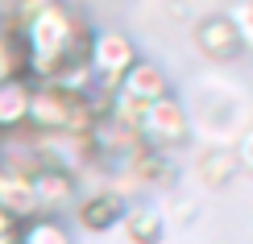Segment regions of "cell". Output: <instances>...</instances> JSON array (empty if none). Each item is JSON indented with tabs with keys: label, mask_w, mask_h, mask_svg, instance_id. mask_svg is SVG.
Here are the masks:
<instances>
[{
	"label": "cell",
	"mask_w": 253,
	"mask_h": 244,
	"mask_svg": "<svg viewBox=\"0 0 253 244\" xmlns=\"http://www.w3.org/2000/svg\"><path fill=\"white\" fill-rule=\"evenodd\" d=\"M13 29L25 54V79L50 83L67 62L87 58V29L62 0H17Z\"/></svg>",
	"instance_id": "1"
},
{
	"label": "cell",
	"mask_w": 253,
	"mask_h": 244,
	"mask_svg": "<svg viewBox=\"0 0 253 244\" xmlns=\"http://www.w3.org/2000/svg\"><path fill=\"white\" fill-rule=\"evenodd\" d=\"M96 116L79 91H67L58 83H34V100H29V129L42 137H87Z\"/></svg>",
	"instance_id": "2"
},
{
	"label": "cell",
	"mask_w": 253,
	"mask_h": 244,
	"mask_svg": "<svg viewBox=\"0 0 253 244\" xmlns=\"http://www.w3.org/2000/svg\"><path fill=\"white\" fill-rule=\"evenodd\" d=\"M133 137L145 145V149L162 153V149H174V145L187 141V108L178 104V95H162V100L145 104L133 120Z\"/></svg>",
	"instance_id": "3"
},
{
	"label": "cell",
	"mask_w": 253,
	"mask_h": 244,
	"mask_svg": "<svg viewBox=\"0 0 253 244\" xmlns=\"http://www.w3.org/2000/svg\"><path fill=\"white\" fill-rule=\"evenodd\" d=\"M141 58L133 46L129 34H121V29H100V34L87 37V70H91V83H100V87H117L125 79V70L133 67V62Z\"/></svg>",
	"instance_id": "4"
},
{
	"label": "cell",
	"mask_w": 253,
	"mask_h": 244,
	"mask_svg": "<svg viewBox=\"0 0 253 244\" xmlns=\"http://www.w3.org/2000/svg\"><path fill=\"white\" fill-rule=\"evenodd\" d=\"M29 186H34V199H38V211L42 215H58V211L75 207L79 203V186H75V174L58 162H46L29 174Z\"/></svg>",
	"instance_id": "5"
},
{
	"label": "cell",
	"mask_w": 253,
	"mask_h": 244,
	"mask_svg": "<svg viewBox=\"0 0 253 244\" xmlns=\"http://www.w3.org/2000/svg\"><path fill=\"white\" fill-rule=\"evenodd\" d=\"M195 41H199V50H204L208 58H216V62L237 58L241 46H245V37H241L233 17H204L199 29H195Z\"/></svg>",
	"instance_id": "6"
},
{
	"label": "cell",
	"mask_w": 253,
	"mask_h": 244,
	"mask_svg": "<svg viewBox=\"0 0 253 244\" xmlns=\"http://www.w3.org/2000/svg\"><path fill=\"white\" fill-rule=\"evenodd\" d=\"M75 215H79V224L87 228V232H108V228L121 224L125 199L117 195V190H91V195H79Z\"/></svg>",
	"instance_id": "7"
},
{
	"label": "cell",
	"mask_w": 253,
	"mask_h": 244,
	"mask_svg": "<svg viewBox=\"0 0 253 244\" xmlns=\"http://www.w3.org/2000/svg\"><path fill=\"white\" fill-rule=\"evenodd\" d=\"M29 100H34V83L21 79H0V133H21L29 129Z\"/></svg>",
	"instance_id": "8"
},
{
	"label": "cell",
	"mask_w": 253,
	"mask_h": 244,
	"mask_svg": "<svg viewBox=\"0 0 253 244\" xmlns=\"http://www.w3.org/2000/svg\"><path fill=\"white\" fill-rule=\"evenodd\" d=\"M0 211H8L17 224H25V219L42 215L25 170H4V166H0Z\"/></svg>",
	"instance_id": "9"
},
{
	"label": "cell",
	"mask_w": 253,
	"mask_h": 244,
	"mask_svg": "<svg viewBox=\"0 0 253 244\" xmlns=\"http://www.w3.org/2000/svg\"><path fill=\"white\" fill-rule=\"evenodd\" d=\"M121 228L129 236V244H158L162 232H166V219H162V211L154 203H137V207H125Z\"/></svg>",
	"instance_id": "10"
},
{
	"label": "cell",
	"mask_w": 253,
	"mask_h": 244,
	"mask_svg": "<svg viewBox=\"0 0 253 244\" xmlns=\"http://www.w3.org/2000/svg\"><path fill=\"white\" fill-rule=\"evenodd\" d=\"M17 244H75L58 215H34L17 232Z\"/></svg>",
	"instance_id": "11"
},
{
	"label": "cell",
	"mask_w": 253,
	"mask_h": 244,
	"mask_svg": "<svg viewBox=\"0 0 253 244\" xmlns=\"http://www.w3.org/2000/svg\"><path fill=\"white\" fill-rule=\"evenodd\" d=\"M25 75V54H21V37L8 25H0V79H21Z\"/></svg>",
	"instance_id": "12"
},
{
	"label": "cell",
	"mask_w": 253,
	"mask_h": 244,
	"mask_svg": "<svg viewBox=\"0 0 253 244\" xmlns=\"http://www.w3.org/2000/svg\"><path fill=\"white\" fill-rule=\"evenodd\" d=\"M199 170H204L208 186H220V182H228V178H233L237 157H228V153H208L204 162H199Z\"/></svg>",
	"instance_id": "13"
},
{
	"label": "cell",
	"mask_w": 253,
	"mask_h": 244,
	"mask_svg": "<svg viewBox=\"0 0 253 244\" xmlns=\"http://www.w3.org/2000/svg\"><path fill=\"white\" fill-rule=\"evenodd\" d=\"M17 232H21V224L8 211H0V244H17Z\"/></svg>",
	"instance_id": "14"
},
{
	"label": "cell",
	"mask_w": 253,
	"mask_h": 244,
	"mask_svg": "<svg viewBox=\"0 0 253 244\" xmlns=\"http://www.w3.org/2000/svg\"><path fill=\"white\" fill-rule=\"evenodd\" d=\"M237 162L245 166V170H253V133H245V137H241V149H237Z\"/></svg>",
	"instance_id": "15"
}]
</instances>
